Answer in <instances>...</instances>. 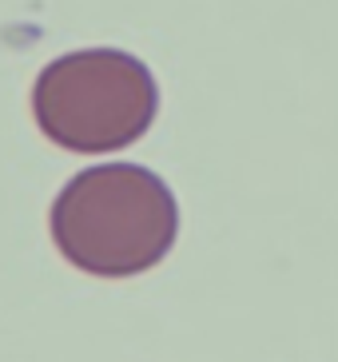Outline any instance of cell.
Listing matches in <instances>:
<instances>
[{"label":"cell","instance_id":"6da1fadb","mask_svg":"<svg viewBox=\"0 0 338 362\" xmlns=\"http://www.w3.org/2000/svg\"><path fill=\"white\" fill-rule=\"evenodd\" d=\"M48 231L76 271L92 279H136L171 255L180 203L151 168L95 163L60 187Z\"/></svg>","mask_w":338,"mask_h":362},{"label":"cell","instance_id":"7a4b0ae2","mask_svg":"<svg viewBox=\"0 0 338 362\" xmlns=\"http://www.w3.org/2000/svg\"><path fill=\"white\" fill-rule=\"evenodd\" d=\"M151 68L124 48H80L44 64L32 84V116L48 144L76 156L124 151L156 124Z\"/></svg>","mask_w":338,"mask_h":362}]
</instances>
